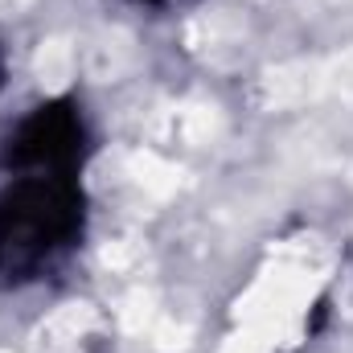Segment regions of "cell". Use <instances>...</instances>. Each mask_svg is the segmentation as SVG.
<instances>
[{
  "mask_svg": "<svg viewBox=\"0 0 353 353\" xmlns=\"http://www.w3.org/2000/svg\"><path fill=\"white\" fill-rule=\"evenodd\" d=\"M87 234L83 173L4 169L0 185V288H29L74 255Z\"/></svg>",
  "mask_w": 353,
  "mask_h": 353,
  "instance_id": "1",
  "label": "cell"
},
{
  "mask_svg": "<svg viewBox=\"0 0 353 353\" xmlns=\"http://www.w3.org/2000/svg\"><path fill=\"white\" fill-rule=\"evenodd\" d=\"M90 152L87 115L74 99L37 103L4 140V169H66L83 173Z\"/></svg>",
  "mask_w": 353,
  "mask_h": 353,
  "instance_id": "2",
  "label": "cell"
},
{
  "mask_svg": "<svg viewBox=\"0 0 353 353\" xmlns=\"http://www.w3.org/2000/svg\"><path fill=\"white\" fill-rule=\"evenodd\" d=\"M136 8H148V12H181V8H189V4H197V0H132Z\"/></svg>",
  "mask_w": 353,
  "mask_h": 353,
  "instance_id": "3",
  "label": "cell"
},
{
  "mask_svg": "<svg viewBox=\"0 0 353 353\" xmlns=\"http://www.w3.org/2000/svg\"><path fill=\"white\" fill-rule=\"evenodd\" d=\"M0 83H4V46H0Z\"/></svg>",
  "mask_w": 353,
  "mask_h": 353,
  "instance_id": "4",
  "label": "cell"
}]
</instances>
